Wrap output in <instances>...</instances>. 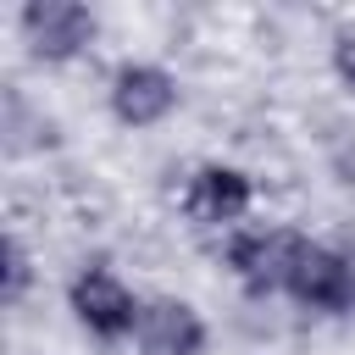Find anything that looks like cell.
Listing matches in <instances>:
<instances>
[{
	"label": "cell",
	"mask_w": 355,
	"mask_h": 355,
	"mask_svg": "<svg viewBox=\"0 0 355 355\" xmlns=\"http://www.w3.org/2000/svg\"><path fill=\"white\" fill-rule=\"evenodd\" d=\"M144 300L150 294H139L122 277V266L105 261V255L78 261V272L67 277V311H72V322L94 344H133L139 316H144Z\"/></svg>",
	"instance_id": "6da1fadb"
},
{
	"label": "cell",
	"mask_w": 355,
	"mask_h": 355,
	"mask_svg": "<svg viewBox=\"0 0 355 355\" xmlns=\"http://www.w3.org/2000/svg\"><path fill=\"white\" fill-rule=\"evenodd\" d=\"M255 205H261V183L250 166L239 161H194L183 172V189H178V211L189 216V227L200 233H239L255 222Z\"/></svg>",
	"instance_id": "7a4b0ae2"
},
{
	"label": "cell",
	"mask_w": 355,
	"mask_h": 355,
	"mask_svg": "<svg viewBox=\"0 0 355 355\" xmlns=\"http://www.w3.org/2000/svg\"><path fill=\"white\" fill-rule=\"evenodd\" d=\"M178 105H183V78L155 55H122L105 78V111L128 133H150L172 122Z\"/></svg>",
	"instance_id": "3957f363"
},
{
	"label": "cell",
	"mask_w": 355,
	"mask_h": 355,
	"mask_svg": "<svg viewBox=\"0 0 355 355\" xmlns=\"http://www.w3.org/2000/svg\"><path fill=\"white\" fill-rule=\"evenodd\" d=\"M300 244H305V233L288 227V222H250V227H239V233L222 239V266L239 283V294H250V300H283V283L294 272Z\"/></svg>",
	"instance_id": "277c9868"
},
{
	"label": "cell",
	"mask_w": 355,
	"mask_h": 355,
	"mask_svg": "<svg viewBox=\"0 0 355 355\" xmlns=\"http://www.w3.org/2000/svg\"><path fill=\"white\" fill-rule=\"evenodd\" d=\"M283 300L300 305L305 316L349 322V316H355V250L305 233V244H300V255H294V272H288V283H283Z\"/></svg>",
	"instance_id": "5b68a950"
},
{
	"label": "cell",
	"mask_w": 355,
	"mask_h": 355,
	"mask_svg": "<svg viewBox=\"0 0 355 355\" xmlns=\"http://www.w3.org/2000/svg\"><path fill=\"white\" fill-rule=\"evenodd\" d=\"M17 39L39 67H72L100 44V11L83 0H22Z\"/></svg>",
	"instance_id": "8992f818"
},
{
	"label": "cell",
	"mask_w": 355,
	"mask_h": 355,
	"mask_svg": "<svg viewBox=\"0 0 355 355\" xmlns=\"http://www.w3.org/2000/svg\"><path fill=\"white\" fill-rule=\"evenodd\" d=\"M133 349L139 355H211V322L183 294H150L139 333H133Z\"/></svg>",
	"instance_id": "52a82bcc"
},
{
	"label": "cell",
	"mask_w": 355,
	"mask_h": 355,
	"mask_svg": "<svg viewBox=\"0 0 355 355\" xmlns=\"http://www.w3.org/2000/svg\"><path fill=\"white\" fill-rule=\"evenodd\" d=\"M33 277H39L33 244H28L17 227H6V239H0V305L17 311V305L33 294Z\"/></svg>",
	"instance_id": "ba28073f"
},
{
	"label": "cell",
	"mask_w": 355,
	"mask_h": 355,
	"mask_svg": "<svg viewBox=\"0 0 355 355\" xmlns=\"http://www.w3.org/2000/svg\"><path fill=\"white\" fill-rule=\"evenodd\" d=\"M327 72H333V83L344 94H355V28L349 22L333 28V39H327Z\"/></svg>",
	"instance_id": "9c48e42d"
}]
</instances>
